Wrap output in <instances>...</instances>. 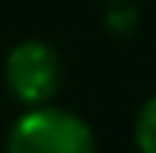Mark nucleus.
Masks as SVG:
<instances>
[{
    "instance_id": "obj_1",
    "label": "nucleus",
    "mask_w": 156,
    "mask_h": 153,
    "mask_svg": "<svg viewBox=\"0 0 156 153\" xmlns=\"http://www.w3.org/2000/svg\"><path fill=\"white\" fill-rule=\"evenodd\" d=\"M3 153H96V137L76 112L41 105L13 121Z\"/></svg>"
},
{
    "instance_id": "obj_2",
    "label": "nucleus",
    "mask_w": 156,
    "mask_h": 153,
    "mask_svg": "<svg viewBox=\"0 0 156 153\" xmlns=\"http://www.w3.org/2000/svg\"><path fill=\"white\" fill-rule=\"evenodd\" d=\"M3 83L29 109L48 105L61 86V58L48 41L41 38H23L6 51L3 58Z\"/></svg>"
},
{
    "instance_id": "obj_3",
    "label": "nucleus",
    "mask_w": 156,
    "mask_h": 153,
    "mask_svg": "<svg viewBox=\"0 0 156 153\" xmlns=\"http://www.w3.org/2000/svg\"><path fill=\"white\" fill-rule=\"evenodd\" d=\"M134 144L140 153H156V93L140 105L134 118Z\"/></svg>"
},
{
    "instance_id": "obj_4",
    "label": "nucleus",
    "mask_w": 156,
    "mask_h": 153,
    "mask_svg": "<svg viewBox=\"0 0 156 153\" xmlns=\"http://www.w3.org/2000/svg\"><path fill=\"white\" fill-rule=\"evenodd\" d=\"M105 26H108L115 35H127V32H134V26H137V10H134L131 3H108V19H105Z\"/></svg>"
},
{
    "instance_id": "obj_5",
    "label": "nucleus",
    "mask_w": 156,
    "mask_h": 153,
    "mask_svg": "<svg viewBox=\"0 0 156 153\" xmlns=\"http://www.w3.org/2000/svg\"><path fill=\"white\" fill-rule=\"evenodd\" d=\"M105 3H124V0H105Z\"/></svg>"
}]
</instances>
